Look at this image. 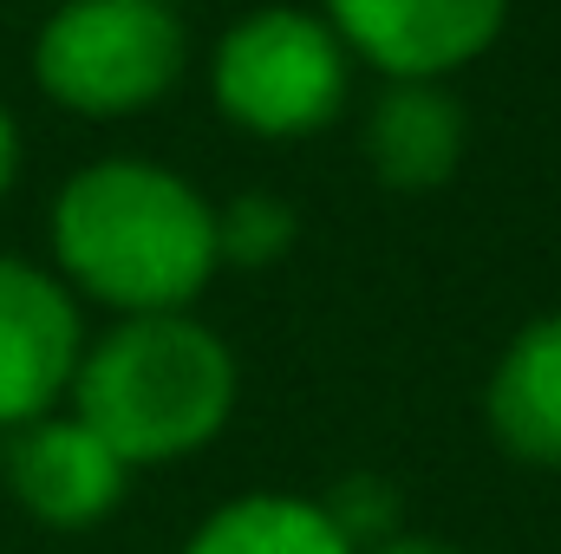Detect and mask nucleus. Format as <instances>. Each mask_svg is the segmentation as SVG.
Segmentation results:
<instances>
[{
  "label": "nucleus",
  "mask_w": 561,
  "mask_h": 554,
  "mask_svg": "<svg viewBox=\"0 0 561 554\" xmlns=\"http://www.w3.org/2000/svg\"><path fill=\"white\" fill-rule=\"evenodd\" d=\"M53 275L79 300L138 313H190L216 280V203L157 157L79 163L46 209Z\"/></svg>",
  "instance_id": "1"
},
{
  "label": "nucleus",
  "mask_w": 561,
  "mask_h": 554,
  "mask_svg": "<svg viewBox=\"0 0 561 554\" xmlns=\"http://www.w3.org/2000/svg\"><path fill=\"white\" fill-rule=\"evenodd\" d=\"M242 392V366L196 313H138L85 339L66 412H79L131 470H163L209 450Z\"/></svg>",
  "instance_id": "2"
},
{
  "label": "nucleus",
  "mask_w": 561,
  "mask_h": 554,
  "mask_svg": "<svg viewBox=\"0 0 561 554\" xmlns=\"http://www.w3.org/2000/svg\"><path fill=\"white\" fill-rule=\"evenodd\" d=\"M209 99L262 143L320 138L353 105V53L320 7H249L209 46Z\"/></svg>",
  "instance_id": "3"
},
{
  "label": "nucleus",
  "mask_w": 561,
  "mask_h": 554,
  "mask_svg": "<svg viewBox=\"0 0 561 554\" xmlns=\"http://www.w3.org/2000/svg\"><path fill=\"white\" fill-rule=\"evenodd\" d=\"M183 66L190 26L170 0H59L33 33V85L72 118H138Z\"/></svg>",
  "instance_id": "4"
},
{
  "label": "nucleus",
  "mask_w": 561,
  "mask_h": 554,
  "mask_svg": "<svg viewBox=\"0 0 561 554\" xmlns=\"http://www.w3.org/2000/svg\"><path fill=\"white\" fill-rule=\"evenodd\" d=\"M85 359L79 293L53 268L0 255V437L59 412Z\"/></svg>",
  "instance_id": "5"
},
{
  "label": "nucleus",
  "mask_w": 561,
  "mask_h": 554,
  "mask_svg": "<svg viewBox=\"0 0 561 554\" xmlns=\"http://www.w3.org/2000/svg\"><path fill=\"white\" fill-rule=\"evenodd\" d=\"M340 46L379 79H431L477 66L510 20V0H320Z\"/></svg>",
  "instance_id": "6"
},
{
  "label": "nucleus",
  "mask_w": 561,
  "mask_h": 554,
  "mask_svg": "<svg viewBox=\"0 0 561 554\" xmlns=\"http://www.w3.org/2000/svg\"><path fill=\"white\" fill-rule=\"evenodd\" d=\"M0 476H7V496L33 522L66 529V535L118 516L131 489V463L66 405L0 437Z\"/></svg>",
  "instance_id": "7"
},
{
  "label": "nucleus",
  "mask_w": 561,
  "mask_h": 554,
  "mask_svg": "<svg viewBox=\"0 0 561 554\" xmlns=\"http://www.w3.org/2000/svg\"><path fill=\"white\" fill-rule=\"evenodd\" d=\"M470 150V112L450 85L431 79H386L366 105V163L386 189L431 196L457 176Z\"/></svg>",
  "instance_id": "8"
},
{
  "label": "nucleus",
  "mask_w": 561,
  "mask_h": 554,
  "mask_svg": "<svg viewBox=\"0 0 561 554\" xmlns=\"http://www.w3.org/2000/svg\"><path fill=\"white\" fill-rule=\"evenodd\" d=\"M483 424L503 457L561 470V307L529 320L490 366Z\"/></svg>",
  "instance_id": "9"
},
{
  "label": "nucleus",
  "mask_w": 561,
  "mask_h": 554,
  "mask_svg": "<svg viewBox=\"0 0 561 554\" xmlns=\"http://www.w3.org/2000/svg\"><path fill=\"white\" fill-rule=\"evenodd\" d=\"M183 554H353V542L333 529V516L313 496L294 489H249L209 509Z\"/></svg>",
  "instance_id": "10"
},
{
  "label": "nucleus",
  "mask_w": 561,
  "mask_h": 554,
  "mask_svg": "<svg viewBox=\"0 0 561 554\" xmlns=\"http://www.w3.org/2000/svg\"><path fill=\"white\" fill-rule=\"evenodd\" d=\"M294 235H300V216L268 189L229 196L216 209V255H222V268H275L294 249Z\"/></svg>",
  "instance_id": "11"
},
{
  "label": "nucleus",
  "mask_w": 561,
  "mask_h": 554,
  "mask_svg": "<svg viewBox=\"0 0 561 554\" xmlns=\"http://www.w3.org/2000/svg\"><path fill=\"white\" fill-rule=\"evenodd\" d=\"M320 509H327L333 529L353 542V554H366V549H379V542H392V535H405V496H399V483L379 476V470L340 476V483L320 496Z\"/></svg>",
  "instance_id": "12"
},
{
  "label": "nucleus",
  "mask_w": 561,
  "mask_h": 554,
  "mask_svg": "<svg viewBox=\"0 0 561 554\" xmlns=\"http://www.w3.org/2000/svg\"><path fill=\"white\" fill-rule=\"evenodd\" d=\"M20 157H26V150H20V125H13V112L0 105V203H7V189L20 183Z\"/></svg>",
  "instance_id": "13"
},
{
  "label": "nucleus",
  "mask_w": 561,
  "mask_h": 554,
  "mask_svg": "<svg viewBox=\"0 0 561 554\" xmlns=\"http://www.w3.org/2000/svg\"><path fill=\"white\" fill-rule=\"evenodd\" d=\"M366 554H463V549H450V542H437V535H392V542H379V549H366Z\"/></svg>",
  "instance_id": "14"
}]
</instances>
